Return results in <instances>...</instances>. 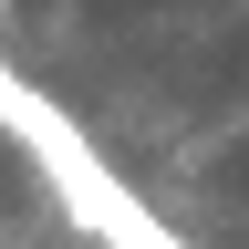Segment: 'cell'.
I'll return each mask as SVG.
<instances>
[{
    "label": "cell",
    "instance_id": "obj_1",
    "mask_svg": "<svg viewBox=\"0 0 249 249\" xmlns=\"http://www.w3.org/2000/svg\"><path fill=\"white\" fill-rule=\"evenodd\" d=\"M0 124H11V135L31 145V166L52 177L62 218H83V229L104 239V249H187V239H166V218H156V208L135 197V187H124V177L104 166V156L83 145V124L62 114L52 93H31V83L11 73V62H0Z\"/></svg>",
    "mask_w": 249,
    "mask_h": 249
}]
</instances>
